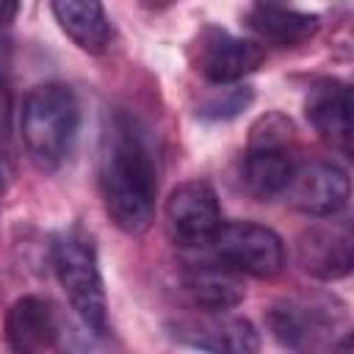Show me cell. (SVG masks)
<instances>
[{
  "label": "cell",
  "mask_w": 354,
  "mask_h": 354,
  "mask_svg": "<svg viewBox=\"0 0 354 354\" xmlns=\"http://www.w3.org/2000/svg\"><path fill=\"white\" fill-rule=\"evenodd\" d=\"M246 28L268 44L277 47H293L318 33V17L304 14L288 6H257L246 14Z\"/></svg>",
  "instance_id": "cell-16"
},
{
  "label": "cell",
  "mask_w": 354,
  "mask_h": 354,
  "mask_svg": "<svg viewBox=\"0 0 354 354\" xmlns=\"http://www.w3.org/2000/svg\"><path fill=\"white\" fill-rule=\"evenodd\" d=\"M263 6H285V0H260Z\"/></svg>",
  "instance_id": "cell-20"
},
{
  "label": "cell",
  "mask_w": 354,
  "mask_h": 354,
  "mask_svg": "<svg viewBox=\"0 0 354 354\" xmlns=\"http://www.w3.org/2000/svg\"><path fill=\"white\" fill-rule=\"evenodd\" d=\"M183 288L196 307L205 313H224L243 299L241 274L218 263H194L183 271Z\"/></svg>",
  "instance_id": "cell-12"
},
{
  "label": "cell",
  "mask_w": 354,
  "mask_h": 354,
  "mask_svg": "<svg viewBox=\"0 0 354 354\" xmlns=\"http://www.w3.org/2000/svg\"><path fill=\"white\" fill-rule=\"evenodd\" d=\"M80 108L69 86L41 83L33 86L19 108V133L22 144L41 171H55L77 133Z\"/></svg>",
  "instance_id": "cell-2"
},
{
  "label": "cell",
  "mask_w": 354,
  "mask_h": 354,
  "mask_svg": "<svg viewBox=\"0 0 354 354\" xmlns=\"http://www.w3.org/2000/svg\"><path fill=\"white\" fill-rule=\"evenodd\" d=\"M144 6H149V8H166V6H171L174 0H141Z\"/></svg>",
  "instance_id": "cell-19"
},
{
  "label": "cell",
  "mask_w": 354,
  "mask_h": 354,
  "mask_svg": "<svg viewBox=\"0 0 354 354\" xmlns=\"http://www.w3.org/2000/svg\"><path fill=\"white\" fill-rule=\"evenodd\" d=\"M19 8V0H0V25H8Z\"/></svg>",
  "instance_id": "cell-18"
},
{
  "label": "cell",
  "mask_w": 354,
  "mask_h": 354,
  "mask_svg": "<svg viewBox=\"0 0 354 354\" xmlns=\"http://www.w3.org/2000/svg\"><path fill=\"white\" fill-rule=\"evenodd\" d=\"M216 257L235 268L238 274H249L257 279H271L285 268V246L282 238L263 224L254 221H221L213 241Z\"/></svg>",
  "instance_id": "cell-5"
},
{
  "label": "cell",
  "mask_w": 354,
  "mask_h": 354,
  "mask_svg": "<svg viewBox=\"0 0 354 354\" xmlns=\"http://www.w3.org/2000/svg\"><path fill=\"white\" fill-rule=\"evenodd\" d=\"M53 271L58 277V285L64 288L72 310L80 315V321L97 332H108V301L102 288V274L97 266V252L91 238L83 232H64L53 241Z\"/></svg>",
  "instance_id": "cell-3"
},
{
  "label": "cell",
  "mask_w": 354,
  "mask_h": 354,
  "mask_svg": "<svg viewBox=\"0 0 354 354\" xmlns=\"http://www.w3.org/2000/svg\"><path fill=\"white\" fill-rule=\"evenodd\" d=\"M348 174L332 160H307L293 166L282 191L285 202L307 216H335L348 205Z\"/></svg>",
  "instance_id": "cell-7"
},
{
  "label": "cell",
  "mask_w": 354,
  "mask_h": 354,
  "mask_svg": "<svg viewBox=\"0 0 354 354\" xmlns=\"http://www.w3.org/2000/svg\"><path fill=\"white\" fill-rule=\"evenodd\" d=\"M6 340L19 354H41L58 346V318L50 301L39 296H22L8 307Z\"/></svg>",
  "instance_id": "cell-11"
},
{
  "label": "cell",
  "mask_w": 354,
  "mask_h": 354,
  "mask_svg": "<svg viewBox=\"0 0 354 354\" xmlns=\"http://www.w3.org/2000/svg\"><path fill=\"white\" fill-rule=\"evenodd\" d=\"M174 335L191 346L210 348V351H257V332L252 329L249 321L243 318H230V315H216L210 313L207 318H191L180 321L174 326Z\"/></svg>",
  "instance_id": "cell-13"
},
{
  "label": "cell",
  "mask_w": 354,
  "mask_h": 354,
  "mask_svg": "<svg viewBox=\"0 0 354 354\" xmlns=\"http://www.w3.org/2000/svg\"><path fill=\"white\" fill-rule=\"evenodd\" d=\"M169 238L180 246H207L221 224L216 191L205 180L180 183L163 207Z\"/></svg>",
  "instance_id": "cell-6"
},
{
  "label": "cell",
  "mask_w": 354,
  "mask_h": 354,
  "mask_svg": "<svg viewBox=\"0 0 354 354\" xmlns=\"http://www.w3.org/2000/svg\"><path fill=\"white\" fill-rule=\"evenodd\" d=\"M266 61V50L252 39H238L227 30L207 28L196 41V69L205 80L227 86L235 83Z\"/></svg>",
  "instance_id": "cell-8"
},
{
  "label": "cell",
  "mask_w": 354,
  "mask_h": 354,
  "mask_svg": "<svg viewBox=\"0 0 354 354\" xmlns=\"http://www.w3.org/2000/svg\"><path fill=\"white\" fill-rule=\"evenodd\" d=\"M299 266L318 279H343L354 266V241L348 227H313L296 241Z\"/></svg>",
  "instance_id": "cell-9"
},
{
  "label": "cell",
  "mask_w": 354,
  "mask_h": 354,
  "mask_svg": "<svg viewBox=\"0 0 354 354\" xmlns=\"http://www.w3.org/2000/svg\"><path fill=\"white\" fill-rule=\"evenodd\" d=\"M100 191L111 221L138 235L155 218V160L138 130V124L116 113L102 136L100 149Z\"/></svg>",
  "instance_id": "cell-1"
},
{
  "label": "cell",
  "mask_w": 354,
  "mask_h": 354,
  "mask_svg": "<svg viewBox=\"0 0 354 354\" xmlns=\"http://www.w3.org/2000/svg\"><path fill=\"white\" fill-rule=\"evenodd\" d=\"M293 124L288 116L271 111L252 124L249 149L243 158V185L257 199L282 196L293 171Z\"/></svg>",
  "instance_id": "cell-4"
},
{
  "label": "cell",
  "mask_w": 354,
  "mask_h": 354,
  "mask_svg": "<svg viewBox=\"0 0 354 354\" xmlns=\"http://www.w3.org/2000/svg\"><path fill=\"white\" fill-rule=\"evenodd\" d=\"M58 28L86 53H102L111 41V22L100 0H50Z\"/></svg>",
  "instance_id": "cell-14"
},
{
  "label": "cell",
  "mask_w": 354,
  "mask_h": 354,
  "mask_svg": "<svg viewBox=\"0 0 354 354\" xmlns=\"http://www.w3.org/2000/svg\"><path fill=\"white\" fill-rule=\"evenodd\" d=\"M249 102H252L249 86H230V88H221V94H213L210 100H205L199 113L207 119H230V116L241 113Z\"/></svg>",
  "instance_id": "cell-17"
},
{
  "label": "cell",
  "mask_w": 354,
  "mask_h": 354,
  "mask_svg": "<svg viewBox=\"0 0 354 354\" xmlns=\"http://www.w3.org/2000/svg\"><path fill=\"white\" fill-rule=\"evenodd\" d=\"M335 326V315L324 313L315 304H301V301H279L268 313V329L274 337L290 348H310L315 346L318 337L329 335Z\"/></svg>",
  "instance_id": "cell-15"
},
{
  "label": "cell",
  "mask_w": 354,
  "mask_h": 354,
  "mask_svg": "<svg viewBox=\"0 0 354 354\" xmlns=\"http://www.w3.org/2000/svg\"><path fill=\"white\" fill-rule=\"evenodd\" d=\"M304 111L315 133L326 144H332L343 155L351 152V91L343 80H318L307 94Z\"/></svg>",
  "instance_id": "cell-10"
}]
</instances>
